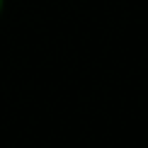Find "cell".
<instances>
[{
  "mask_svg": "<svg viewBox=\"0 0 148 148\" xmlns=\"http://www.w3.org/2000/svg\"><path fill=\"white\" fill-rule=\"evenodd\" d=\"M3 8H5V0H0V15H3Z\"/></svg>",
  "mask_w": 148,
  "mask_h": 148,
  "instance_id": "obj_1",
  "label": "cell"
}]
</instances>
